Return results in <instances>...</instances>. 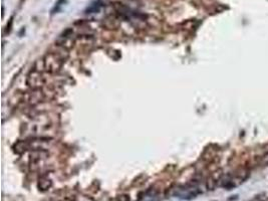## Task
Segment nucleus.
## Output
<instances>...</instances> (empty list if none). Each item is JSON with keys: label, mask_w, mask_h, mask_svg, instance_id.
I'll return each instance as SVG.
<instances>
[{"label": "nucleus", "mask_w": 268, "mask_h": 201, "mask_svg": "<svg viewBox=\"0 0 268 201\" xmlns=\"http://www.w3.org/2000/svg\"><path fill=\"white\" fill-rule=\"evenodd\" d=\"M57 47L58 48L56 50L47 52L41 59L43 70L48 73H51V75H54V73H57L58 71H60V70L62 68L63 63L65 62V60L68 57V53L66 49L60 47V46H57Z\"/></svg>", "instance_id": "obj_2"}, {"label": "nucleus", "mask_w": 268, "mask_h": 201, "mask_svg": "<svg viewBox=\"0 0 268 201\" xmlns=\"http://www.w3.org/2000/svg\"><path fill=\"white\" fill-rule=\"evenodd\" d=\"M43 99H44L43 93L38 89V90H32L31 92L26 93L25 100L24 101H25V103H28L30 105H32V106H34V105L41 103L43 101Z\"/></svg>", "instance_id": "obj_4"}, {"label": "nucleus", "mask_w": 268, "mask_h": 201, "mask_svg": "<svg viewBox=\"0 0 268 201\" xmlns=\"http://www.w3.org/2000/svg\"><path fill=\"white\" fill-rule=\"evenodd\" d=\"M55 130L54 124L48 117L40 114L31 119V122L26 124L25 134L31 138H51V135Z\"/></svg>", "instance_id": "obj_1"}, {"label": "nucleus", "mask_w": 268, "mask_h": 201, "mask_svg": "<svg viewBox=\"0 0 268 201\" xmlns=\"http://www.w3.org/2000/svg\"><path fill=\"white\" fill-rule=\"evenodd\" d=\"M51 185H52V183H51L50 179H48L46 177L41 178L39 180V184H38V186H39V188L41 190H46V189L50 188Z\"/></svg>", "instance_id": "obj_5"}, {"label": "nucleus", "mask_w": 268, "mask_h": 201, "mask_svg": "<svg viewBox=\"0 0 268 201\" xmlns=\"http://www.w3.org/2000/svg\"><path fill=\"white\" fill-rule=\"evenodd\" d=\"M118 201H130V198L128 195H121V196L118 197Z\"/></svg>", "instance_id": "obj_6"}, {"label": "nucleus", "mask_w": 268, "mask_h": 201, "mask_svg": "<svg viewBox=\"0 0 268 201\" xmlns=\"http://www.w3.org/2000/svg\"><path fill=\"white\" fill-rule=\"evenodd\" d=\"M45 84V78L43 76L42 73L35 70H32L27 75L26 85L31 90H38Z\"/></svg>", "instance_id": "obj_3"}]
</instances>
